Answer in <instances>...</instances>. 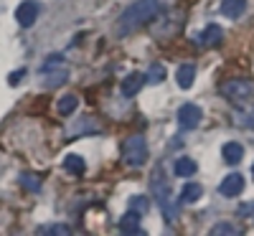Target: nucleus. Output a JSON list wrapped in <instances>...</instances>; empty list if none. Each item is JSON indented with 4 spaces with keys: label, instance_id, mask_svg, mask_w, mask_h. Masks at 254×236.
I'll list each match as a JSON object with an SVG mask.
<instances>
[{
    "label": "nucleus",
    "instance_id": "19",
    "mask_svg": "<svg viewBox=\"0 0 254 236\" xmlns=\"http://www.w3.org/2000/svg\"><path fill=\"white\" fill-rule=\"evenodd\" d=\"M145 76H147V84H160L165 79V66H163V63H153L150 71H147Z\"/></svg>",
    "mask_w": 254,
    "mask_h": 236
},
{
    "label": "nucleus",
    "instance_id": "9",
    "mask_svg": "<svg viewBox=\"0 0 254 236\" xmlns=\"http://www.w3.org/2000/svg\"><path fill=\"white\" fill-rule=\"evenodd\" d=\"M221 38H224L221 26L211 23V26H206V28L201 31V36H198V44H201V46H219V44H221Z\"/></svg>",
    "mask_w": 254,
    "mask_h": 236
},
{
    "label": "nucleus",
    "instance_id": "2",
    "mask_svg": "<svg viewBox=\"0 0 254 236\" xmlns=\"http://www.w3.org/2000/svg\"><path fill=\"white\" fill-rule=\"evenodd\" d=\"M153 193H155V198H158V206H160V211H163V216H165L168 221H176V219H178V206L173 203L171 185H168V180H165V176L160 173V170L153 176Z\"/></svg>",
    "mask_w": 254,
    "mask_h": 236
},
{
    "label": "nucleus",
    "instance_id": "6",
    "mask_svg": "<svg viewBox=\"0 0 254 236\" xmlns=\"http://www.w3.org/2000/svg\"><path fill=\"white\" fill-rule=\"evenodd\" d=\"M203 119V112H201V107L198 104H183L181 110H178V124L183 127V130H196V127L201 124Z\"/></svg>",
    "mask_w": 254,
    "mask_h": 236
},
{
    "label": "nucleus",
    "instance_id": "17",
    "mask_svg": "<svg viewBox=\"0 0 254 236\" xmlns=\"http://www.w3.org/2000/svg\"><path fill=\"white\" fill-rule=\"evenodd\" d=\"M193 173H196V160H190V158H178L176 160V176L190 178Z\"/></svg>",
    "mask_w": 254,
    "mask_h": 236
},
{
    "label": "nucleus",
    "instance_id": "3",
    "mask_svg": "<svg viewBox=\"0 0 254 236\" xmlns=\"http://www.w3.org/2000/svg\"><path fill=\"white\" fill-rule=\"evenodd\" d=\"M122 160L130 168H140L147 163V142L142 135H132L122 142Z\"/></svg>",
    "mask_w": 254,
    "mask_h": 236
},
{
    "label": "nucleus",
    "instance_id": "7",
    "mask_svg": "<svg viewBox=\"0 0 254 236\" xmlns=\"http://www.w3.org/2000/svg\"><path fill=\"white\" fill-rule=\"evenodd\" d=\"M147 84V76L142 74V71H130L125 79H122V84H120V89H122V94L125 97H137V92Z\"/></svg>",
    "mask_w": 254,
    "mask_h": 236
},
{
    "label": "nucleus",
    "instance_id": "14",
    "mask_svg": "<svg viewBox=\"0 0 254 236\" xmlns=\"http://www.w3.org/2000/svg\"><path fill=\"white\" fill-rule=\"evenodd\" d=\"M247 8V0H221V13L226 18H239Z\"/></svg>",
    "mask_w": 254,
    "mask_h": 236
},
{
    "label": "nucleus",
    "instance_id": "12",
    "mask_svg": "<svg viewBox=\"0 0 254 236\" xmlns=\"http://www.w3.org/2000/svg\"><path fill=\"white\" fill-rule=\"evenodd\" d=\"M221 155H224V160H226L229 165H237V163H242V158H244V147H242L239 142H226V145L221 147Z\"/></svg>",
    "mask_w": 254,
    "mask_h": 236
},
{
    "label": "nucleus",
    "instance_id": "15",
    "mask_svg": "<svg viewBox=\"0 0 254 236\" xmlns=\"http://www.w3.org/2000/svg\"><path fill=\"white\" fill-rule=\"evenodd\" d=\"M76 107H79L76 94H64V97L59 99V104H56V110H59V115L69 117V115H74V112H76Z\"/></svg>",
    "mask_w": 254,
    "mask_h": 236
},
{
    "label": "nucleus",
    "instance_id": "16",
    "mask_svg": "<svg viewBox=\"0 0 254 236\" xmlns=\"http://www.w3.org/2000/svg\"><path fill=\"white\" fill-rule=\"evenodd\" d=\"M64 168H66L71 176H81L84 170H87V163H84L81 155H66V160H64Z\"/></svg>",
    "mask_w": 254,
    "mask_h": 236
},
{
    "label": "nucleus",
    "instance_id": "18",
    "mask_svg": "<svg viewBox=\"0 0 254 236\" xmlns=\"http://www.w3.org/2000/svg\"><path fill=\"white\" fill-rule=\"evenodd\" d=\"M46 74H49L46 87H61V84H66V79H69V69H66V66H59V71L49 69Z\"/></svg>",
    "mask_w": 254,
    "mask_h": 236
},
{
    "label": "nucleus",
    "instance_id": "22",
    "mask_svg": "<svg viewBox=\"0 0 254 236\" xmlns=\"http://www.w3.org/2000/svg\"><path fill=\"white\" fill-rule=\"evenodd\" d=\"M147 208H150V201H147L145 196H135V198H130V211H137L140 216H142Z\"/></svg>",
    "mask_w": 254,
    "mask_h": 236
},
{
    "label": "nucleus",
    "instance_id": "5",
    "mask_svg": "<svg viewBox=\"0 0 254 236\" xmlns=\"http://www.w3.org/2000/svg\"><path fill=\"white\" fill-rule=\"evenodd\" d=\"M38 13H41V5L36 0H23L18 8H15V20L20 28H31L36 20H38Z\"/></svg>",
    "mask_w": 254,
    "mask_h": 236
},
{
    "label": "nucleus",
    "instance_id": "10",
    "mask_svg": "<svg viewBox=\"0 0 254 236\" xmlns=\"http://www.w3.org/2000/svg\"><path fill=\"white\" fill-rule=\"evenodd\" d=\"M122 234H142V226H140V213L137 211H127L125 216L120 219V226H117Z\"/></svg>",
    "mask_w": 254,
    "mask_h": 236
},
{
    "label": "nucleus",
    "instance_id": "21",
    "mask_svg": "<svg viewBox=\"0 0 254 236\" xmlns=\"http://www.w3.org/2000/svg\"><path fill=\"white\" fill-rule=\"evenodd\" d=\"M20 185H23L26 190H38L41 188V180L33 173H23V176H20Z\"/></svg>",
    "mask_w": 254,
    "mask_h": 236
},
{
    "label": "nucleus",
    "instance_id": "11",
    "mask_svg": "<svg viewBox=\"0 0 254 236\" xmlns=\"http://www.w3.org/2000/svg\"><path fill=\"white\" fill-rule=\"evenodd\" d=\"M193 79H196V69L190 66V63H181L178 71H176V81L181 89H190L193 87Z\"/></svg>",
    "mask_w": 254,
    "mask_h": 236
},
{
    "label": "nucleus",
    "instance_id": "27",
    "mask_svg": "<svg viewBox=\"0 0 254 236\" xmlns=\"http://www.w3.org/2000/svg\"><path fill=\"white\" fill-rule=\"evenodd\" d=\"M252 176H254V165H252Z\"/></svg>",
    "mask_w": 254,
    "mask_h": 236
},
{
    "label": "nucleus",
    "instance_id": "13",
    "mask_svg": "<svg viewBox=\"0 0 254 236\" xmlns=\"http://www.w3.org/2000/svg\"><path fill=\"white\" fill-rule=\"evenodd\" d=\"M201 196H203V188H201V183H196V180H188V183L181 188V201H183V203H196Z\"/></svg>",
    "mask_w": 254,
    "mask_h": 236
},
{
    "label": "nucleus",
    "instance_id": "4",
    "mask_svg": "<svg viewBox=\"0 0 254 236\" xmlns=\"http://www.w3.org/2000/svg\"><path fill=\"white\" fill-rule=\"evenodd\" d=\"M221 97H226L229 102H234V104H242L252 97V84L247 79H226L221 87H219Z\"/></svg>",
    "mask_w": 254,
    "mask_h": 236
},
{
    "label": "nucleus",
    "instance_id": "1",
    "mask_svg": "<svg viewBox=\"0 0 254 236\" xmlns=\"http://www.w3.org/2000/svg\"><path fill=\"white\" fill-rule=\"evenodd\" d=\"M160 8H163L160 0H137V3H132L130 8L122 13L120 23H117V33L120 36H127V33L137 31L140 26L147 23V20H153L160 13Z\"/></svg>",
    "mask_w": 254,
    "mask_h": 236
},
{
    "label": "nucleus",
    "instance_id": "25",
    "mask_svg": "<svg viewBox=\"0 0 254 236\" xmlns=\"http://www.w3.org/2000/svg\"><path fill=\"white\" fill-rule=\"evenodd\" d=\"M26 76V71L23 69H20V71H13L10 74V79H8V84H10V87H15V84H20V79H23Z\"/></svg>",
    "mask_w": 254,
    "mask_h": 236
},
{
    "label": "nucleus",
    "instance_id": "8",
    "mask_svg": "<svg viewBox=\"0 0 254 236\" xmlns=\"http://www.w3.org/2000/svg\"><path fill=\"white\" fill-rule=\"evenodd\" d=\"M242 190H244V178H242L239 173H231V176H226V178L221 180V185H219V193H221V196H226V198H234V196H239Z\"/></svg>",
    "mask_w": 254,
    "mask_h": 236
},
{
    "label": "nucleus",
    "instance_id": "26",
    "mask_svg": "<svg viewBox=\"0 0 254 236\" xmlns=\"http://www.w3.org/2000/svg\"><path fill=\"white\" fill-rule=\"evenodd\" d=\"M254 211V203H244L242 208H239V213H242V216H247V213H252Z\"/></svg>",
    "mask_w": 254,
    "mask_h": 236
},
{
    "label": "nucleus",
    "instance_id": "20",
    "mask_svg": "<svg viewBox=\"0 0 254 236\" xmlns=\"http://www.w3.org/2000/svg\"><path fill=\"white\" fill-rule=\"evenodd\" d=\"M36 231H38V234H54V236H66V234H71V229H69V226H64V224H51V226H38Z\"/></svg>",
    "mask_w": 254,
    "mask_h": 236
},
{
    "label": "nucleus",
    "instance_id": "23",
    "mask_svg": "<svg viewBox=\"0 0 254 236\" xmlns=\"http://www.w3.org/2000/svg\"><path fill=\"white\" fill-rule=\"evenodd\" d=\"M211 234H214V236H234V234H239V229L234 226V224H216L214 229H211Z\"/></svg>",
    "mask_w": 254,
    "mask_h": 236
},
{
    "label": "nucleus",
    "instance_id": "24",
    "mask_svg": "<svg viewBox=\"0 0 254 236\" xmlns=\"http://www.w3.org/2000/svg\"><path fill=\"white\" fill-rule=\"evenodd\" d=\"M237 124L247 127V130H254V115H247V112H239L237 115Z\"/></svg>",
    "mask_w": 254,
    "mask_h": 236
}]
</instances>
